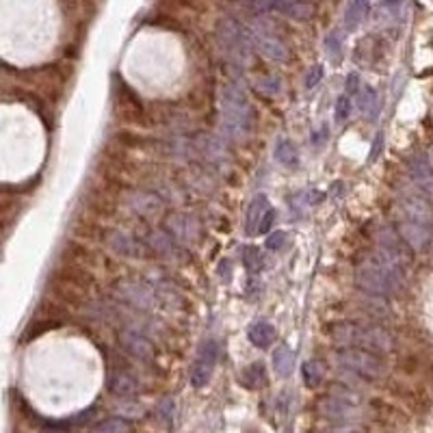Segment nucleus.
Listing matches in <instances>:
<instances>
[{
    "label": "nucleus",
    "instance_id": "obj_21",
    "mask_svg": "<svg viewBox=\"0 0 433 433\" xmlns=\"http://www.w3.org/2000/svg\"><path fill=\"white\" fill-rule=\"evenodd\" d=\"M276 158H278V163H282L284 167H297L299 152L295 148V143L288 141V139H282L278 143V148H276Z\"/></svg>",
    "mask_w": 433,
    "mask_h": 433
},
{
    "label": "nucleus",
    "instance_id": "obj_29",
    "mask_svg": "<svg viewBox=\"0 0 433 433\" xmlns=\"http://www.w3.org/2000/svg\"><path fill=\"white\" fill-rule=\"evenodd\" d=\"M349 115H351V98H349V95H340L338 102H336L334 117H336V122H338V124H343Z\"/></svg>",
    "mask_w": 433,
    "mask_h": 433
},
{
    "label": "nucleus",
    "instance_id": "obj_22",
    "mask_svg": "<svg viewBox=\"0 0 433 433\" xmlns=\"http://www.w3.org/2000/svg\"><path fill=\"white\" fill-rule=\"evenodd\" d=\"M131 206H133V211L141 215H152L158 211L160 202L152 193H135V198H131Z\"/></svg>",
    "mask_w": 433,
    "mask_h": 433
},
{
    "label": "nucleus",
    "instance_id": "obj_25",
    "mask_svg": "<svg viewBox=\"0 0 433 433\" xmlns=\"http://www.w3.org/2000/svg\"><path fill=\"white\" fill-rule=\"evenodd\" d=\"M360 108L364 110V113L368 115V117H375L377 115V110H379V100H377V93H375V89H371V87H364L362 89V93H360Z\"/></svg>",
    "mask_w": 433,
    "mask_h": 433
},
{
    "label": "nucleus",
    "instance_id": "obj_20",
    "mask_svg": "<svg viewBox=\"0 0 433 433\" xmlns=\"http://www.w3.org/2000/svg\"><path fill=\"white\" fill-rule=\"evenodd\" d=\"M243 383L249 388V390H258L267 383V368L262 362H253L245 368L243 373Z\"/></svg>",
    "mask_w": 433,
    "mask_h": 433
},
{
    "label": "nucleus",
    "instance_id": "obj_4",
    "mask_svg": "<svg viewBox=\"0 0 433 433\" xmlns=\"http://www.w3.org/2000/svg\"><path fill=\"white\" fill-rule=\"evenodd\" d=\"M334 360L347 371L356 373L364 379H377L386 373V362L379 358V354L360 347H343L336 351Z\"/></svg>",
    "mask_w": 433,
    "mask_h": 433
},
{
    "label": "nucleus",
    "instance_id": "obj_35",
    "mask_svg": "<svg viewBox=\"0 0 433 433\" xmlns=\"http://www.w3.org/2000/svg\"><path fill=\"white\" fill-rule=\"evenodd\" d=\"M386 3H388V5H396V3H398V0H386Z\"/></svg>",
    "mask_w": 433,
    "mask_h": 433
},
{
    "label": "nucleus",
    "instance_id": "obj_31",
    "mask_svg": "<svg viewBox=\"0 0 433 433\" xmlns=\"http://www.w3.org/2000/svg\"><path fill=\"white\" fill-rule=\"evenodd\" d=\"M286 238H288V236H286L284 232H273V234H269V236H267V243H264V245H267V249H273V251H276V249H282V247H284Z\"/></svg>",
    "mask_w": 433,
    "mask_h": 433
},
{
    "label": "nucleus",
    "instance_id": "obj_18",
    "mask_svg": "<svg viewBox=\"0 0 433 433\" xmlns=\"http://www.w3.org/2000/svg\"><path fill=\"white\" fill-rule=\"evenodd\" d=\"M171 230L175 240H195V221L186 215H175L171 217Z\"/></svg>",
    "mask_w": 433,
    "mask_h": 433
},
{
    "label": "nucleus",
    "instance_id": "obj_11",
    "mask_svg": "<svg viewBox=\"0 0 433 433\" xmlns=\"http://www.w3.org/2000/svg\"><path fill=\"white\" fill-rule=\"evenodd\" d=\"M117 293L124 301H128L135 308H150L152 306V293L148 291L146 286L139 282H119L117 284Z\"/></svg>",
    "mask_w": 433,
    "mask_h": 433
},
{
    "label": "nucleus",
    "instance_id": "obj_5",
    "mask_svg": "<svg viewBox=\"0 0 433 433\" xmlns=\"http://www.w3.org/2000/svg\"><path fill=\"white\" fill-rule=\"evenodd\" d=\"M217 39L234 63H247L249 61V50L253 48V37L249 30L243 28L234 18H223L217 24Z\"/></svg>",
    "mask_w": 433,
    "mask_h": 433
},
{
    "label": "nucleus",
    "instance_id": "obj_15",
    "mask_svg": "<svg viewBox=\"0 0 433 433\" xmlns=\"http://www.w3.org/2000/svg\"><path fill=\"white\" fill-rule=\"evenodd\" d=\"M276 327L271 323H264V320H258V323H253L247 331V338L253 347L258 349H267L276 343Z\"/></svg>",
    "mask_w": 433,
    "mask_h": 433
},
{
    "label": "nucleus",
    "instance_id": "obj_24",
    "mask_svg": "<svg viewBox=\"0 0 433 433\" xmlns=\"http://www.w3.org/2000/svg\"><path fill=\"white\" fill-rule=\"evenodd\" d=\"M243 264H245V269L249 271V273H260L262 267H264L262 251L258 247H253V245L245 247L243 249Z\"/></svg>",
    "mask_w": 433,
    "mask_h": 433
},
{
    "label": "nucleus",
    "instance_id": "obj_2",
    "mask_svg": "<svg viewBox=\"0 0 433 433\" xmlns=\"http://www.w3.org/2000/svg\"><path fill=\"white\" fill-rule=\"evenodd\" d=\"M253 108L247 95L236 85H228L221 93V126L232 141H245L253 131Z\"/></svg>",
    "mask_w": 433,
    "mask_h": 433
},
{
    "label": "nucleus",
    "instance_id": "obj_33",
    "mask_svg": "<svg viewBox=\"0 0 433 433\" xmlns=\"http://www.w3.org/2000/svg\"><path fill=\"white\" fill-rule=\"evenodd\" d=\"M219 276H221V280H230V276H232V264H230V260H223L219 264Z\"/></svg>",
    "mask_w": 433,
    "mask_h": 433
},
{
    "label": "nucleus",
    "instance_id": "obj_10",
    "mask_svg": "<svg viewBox=\"0 0 433 433\" xmlns=\"http://www.w3.org/2000/svg\"><path fill=\"white\" fill-rule=\"evenodd\" d=\"M318 412L323 418L327 421H334V423H351L354 418H358V412L356 407H351L345 398H325L318 403Z\"/></svg>",
    "mask_w": 433,
    "mask_h": 433
},
{
    "label": "nucleus",
    "instance_id": "obj_34",
    "mask_svg": "<svg viewBox=\"0 0 433 433\" xmlns=\"http://www.w3.org/2000/svg\"><path fill=\"white\" fill-rule=\"evenodd\" d=\"M356 85H358V76H356V74H354V76H349V78H347V87H349L351 93H356V91H358Z\"/></svg>",
    "mask_w": 433,
    "mask_h": 433
},
{
    "label": "nucleus",
    "instance_id": "obj_32",
    "mask_svg": "<svg viewBox=\"0 0 433 433\" xmlns=\"http://www.w3.org/2000/svg\"><path fill=\"white\" fill-rule=\"evenodd\" d=\"M320 78H323V68H320V66L312 68V72H310V76H308V87L312 89Z\"/></svg>",
    "mask_w": 433,
    "mask_h": 433
},
{
    "label": "nucleus",
    "instance_id": "obj_7",
    "mask_svg": "<svg viewBox=\"0 0 433 433\" xmlns=\"http://www.w3.org/2000/svg\"><path fill=\"white\" fill-rule=\"evenodd\" d=\"M251 37H253V46L258 48L267 59L278 61V63L288 61V48L284 46V41L271 28H264V26L253 28Z\"/></svg>",
    "mask_w": 433,
    "mask_h": 433
},
{
    "label": "nucleus",
    "instance_id": "obj_30",
    "mask_svg": "<svg viewBox=\"0 0 433 433\" xmlns=\"http://www.w3.org/2000/svg\"><path fill=\"white\" fill-rule=\"evenodd\" d=\"M273 223H276V211L273 208H267V213L262 215L260 223H258V234H269L271 228H273Z\"/></svg>",
    "mask_w": 433,
    "mask_h": 433
},
{
    "label": "nucleus",
    "instance_id": "obj_16",
    "mask_svg": "<svg viewBox=\"0 0 433 433\" xmlns=\"http://www.w3.org/2000/svg\"><path fill=\"white\" fill-rule=\"evenodd\" d=\"M108 245L113 247L117 253L122 256H139L143 249H141V243H137V240H133L128 234L124 232H110L108 234Z\"/></svg>",
    "mask_w": 433,
    "mask_h": 433
},
{
    "label": "nucleus",
    "instance_id": "obj_12",
    "mask_svg": "<svg viewBox=\"0 0 433 433\" xmlns=\"http://www.w3.org/2000/svg\"><path fill=\"white\" fill-rule=\"evenodd\" d=\"M106 386L108 390L122 396V398H131L139 392V381L135 375L126 373V371H110L106 375Z\"/></svg>",
    "mask_w": 433,
    "mask_h": 433
},
{
    "label": "nucleus",
    "instance_id": "obj_17",
    "mask_svg": "<svg viewBox=\"0 0 433 433\" xmlns=\"http://www.w3.org/2000/svg\"><path fill=\"white\" fill-rule=\"evenodd\" d=\"M368 9H371V3L368 0H351L347 13H345V26L349 30H356L360 26V22L368 15Z\"/></svg>",
    "mask_w": 433,
    "mask_h": 433
},
{
    "label": "nucleus",
    "instance_id": "obj_19",
    "mask_svg": "<svg viewBox=\"0 0 433 433\" xmlns=\"http://www.w3.org/2000/svg\"><path fill=\"white\" fill-rule=\"evenodd\" d=\"M273 366H276L278 375H282V377L291 375L293 368H295V354H293V349L288 347V345L278 347L276 354H273Z\"/></svg>",
    "mask_w": 433,
    "mask_h": 433
},
{
    "label": "nucleus",
    "instance_id": "obj_8",
    "mask_svg": "<svg viewBox=\"0 0 433 433\" xmlns=\"http://www.w3.org/2000/svg\"><path fill=\"white\" fill-rule=\"evenodd\" d=\"M117 338H119V345L124 347V351H128L133 358H137L141 362L154 360V345L141 331H137L133 327H124V329H119Z\"/></svg>",
    "mask_w": 433,
    "mask_h": 433
},
{
    "label": "nucleus",
    "instance_id": "obj_6",
    "mask_svg": "<svg viewBox=\"0 0 433 433\" xmlns=\"http://www.w3.org/2000/svg\"><path fill=\"white\" fill-rule=\"evenodd\" d=\"M217 356H219V347L215 340H206L202 343L198 358L193 364V371H191V386L193 388H204L213 377L215 364H217Z\"/></svg>",
    "mask_w": 433,
    "mask_h": 433
},
{
    "label": "nucleus",
    "instance_id": "obj_13",
    "mask_svg": "<svg viewBox=\"0 0 433 433\" xmlns=\"http://www.w3.org/2000/svg\"><path fill=\"white\" fill-rule=\"evenodd\" d=\"M271 9H278L293 20H308L312 15V7L306 0H271Z\"/></svg>",
    "mask_w": 433,
    "mask_h": 433
},
{
    "label": "nucleus",
    "instance_id": "obj_27",
    "mask_svg": "<svg viewBox=\"0 0 433 433\" xmlns=\"http://www.w3.org/2000/svg\"><path fill=\"white\" fill-rule=\"evenodd\" d=\"M301 375H303V381H306V386L316 388L318 383L323 381V368H320L318 362H306L301 366Z\"/></svg>",
    "mask_w": 433,
    "mask_h": 433
},
{
    "label": "nucleus",
    "instance_id": "obj_1",
    "mask_svg": "<svg viewBox=\"0 0 433 433\" xmlns=\"http://www.w3.org/2000/svg\"><path fill=\"white\" fill-rule=\"evenodd\" d=\"M405 278V264L390 256L381 253L379 249L362 260L356 269V284L366 295L388 297L396 293Z\"/></svg>",
    "mask_w": 433,
    "mask_h": 433
},
{
    "label": "nucleus",
    "instance_id": "obj_14",
    "mask_svg": "<svg viewBox=\"0 0 433 433\" xmlns=\"http://www.w3.org/2000/svg\"><path fill=\"white\" fill-rule=\"evenodd\" d=\"M269 208V200L264 195H256L249 206H247V215H245V234L247 236H253L258 234V223L262 219V215L267 213Z\"/></svg>",
    "mask_w": 433,
    "mask_h": 433
},
{
    "label": "nucleus",
    "instance_id": "obj_26",
    "mask_svg": "<svg viewBox=\"0 0 433 433\" xmlns=\"http://www.w3.org/2000/svg\"><path fill=\"white\" fill-rule=\"evenodd\" d=\"M93 431H108V433H124V431H131L133 429V425L128 423V421H124V418H119V416H110V418H106V421H102V423H98V425H93L91 427Z\"/></svg>",
    "mask_w": 433,
    "mask_h": 433
},
{
    "label": "nucleus",
    "instance_id": "obj_9",
    "mask_svg": "<svg viewBox=\"0 0 433 433\" xmlns=\"http://www.w3.org/2000/svg\"><path fill=\"white\" fill-rule=\"evenodd\" d=\"M401 215H403V221L418 223V226L433 230V211L423 195H407L401 202Z\"/></svg>",
    "mask_w": 433,
    "mask_h": 433
},
{
    "label": "nucleus",
    "instance_id": "obj_23",
    "mask_svg": "<svg viewBox=\"0 0 433 433\" xmlns=\"http://www.w3.org/2000/svg\"><path fill=\"white\" fill-rule=\"evenodd\" d=\"M148 245L154 247L160 256H169V253L175 249V238H171L167 232L156 230V232H152V236L148 238Z\"/></svg>",
    "mask_w": 433,
    "mask_h": 433
},
{
    "label": "nucleus",
    "instance_id": "obj_28",
    "mask_svg": "<svg viewBox=\"0 0 433 433\" xmlns=\"http://www.w3.org/2000/svg\"><path fill=\"white\" fill-rule=\"evenodd\" d=\"M156 414H158V421H163L165 425H171L173 421V414H175V407H173V401L171 398H163L156 407Z\"/></svg>",
    "mask_w": 433,
    "mask_h": 433
},
{
    "label": "nucleus",
    "instance_id": "obj_3",
    "mask_svg": "<svg viewBox=\"0 0 433 433\" xmlns=\"http://www.w3.org/2000/svg\"><path fill=\"white\" fill-rule=\"evenodd\" d=\"M331 338L340 347H360V349L375 351V354L390 351L394 345L392 336L386 329L375 327V325H366V323H356V320H340V323H334Z\"/></svg>",
    "mask_w": 433,
    "mask_h": 433
}]
</instances>
